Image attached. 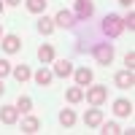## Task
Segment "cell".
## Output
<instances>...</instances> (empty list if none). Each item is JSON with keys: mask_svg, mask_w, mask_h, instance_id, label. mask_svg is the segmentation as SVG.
I'll return each mask as SVG.
<instances>
[{"mask_svg": "<svg viewBox=\"0 0 135 135\" xmlns=\"http://www.w3.org/2000/svg\"><path fill=\"white\" fill-rule=\"evenodd\" d=\"M32 78H35V84H38V86H51L54 73H51V70H46V68H41L38 73H32Z\"/></svg>", "mask_w": 135, "mask_h": 135, "instance_id": "cell-15", "label": "cell"}, {"mask_svg": "<svg viewBox=\"0 0 135 135\" xmlns=\"http://www.w3.org/2000/svg\"><path fill=\"white\" fill-rule=\"evenodd\" d=\"M3 11H6V3H3V0H0V14H3Z\"/></svg>", "mask_w": 135, "mask_h": 135, "instance_id": "cell-29", "label": "cell"}, {"mask_svg": "<svg viewBox=\"0 0 135 135\" xmlns=\"http://www.w3.org/2000/svg\"><path fill=\"white\" fill-rule=\"evenodd\" d=\"M92 57H95V62H97V65L108 68L111 62H114V57H116L114 43H95V46H92Z\"/></svg>", "mask_w": 135, "mask_h": 135, "instance_id": "cell-1", "label": "cell"}, {"mask_svg": "<svg viewBox=\"0 0 135 135\" xmlns=\"http://www.w3.org/2000/svg\"><path fill=\"white\" fill-rule=\"evenodd\" d=\"M54 76H60V78H68L73 73V62L70 60H54V70H51Z\"/></svg>", "mask_w": 135, "mask_h": 135, "instance_id": "cell-10", "label": "cell"}, {"mask_svg": "<svg viewBox=\"0 0 135 135\" xmlns=\"http://www.w3.org/2000/svg\"><path fill=\"white\" fill-rule=\"evenodd\" d=\"M60 124L62 127H73L76 124V111L73 108H62L60 111Z\"/></svg>", "mask_w": 135, "mask_h": 135, "instance_id": "cell-19", "label": "cell"}, {"mask_svg": "<svg viewBox=\"0 0 135 135\" xmlns=\"http://www.w3.org/2000/svg\"><path fill=\"white\" fill-rule=\"evenodd\" d=\"M100 132H103V135H119V132H124V130H122L119 124H116V122H100Z\"/></svg>", "mask_w": 135, "mask_h": 135, "instance_id": "cell-21", "label": "cell"}, {"mask_svg": "<svg viewBox=\"0 0 135 135\" xmlns=\"http://www.w3.org/2000/svg\"><path fill=\"white\" fill-rule=\"evenodd\" d=\"M0 46H3L6 54H16V51H22V38L19 35H3L0 38Z\"/></svg>", "mask_w": 135, "mask_h": 135, "instance_id": "cell-6", "label": "cell"}, {"mask_svg": "<svg viewBox=\"0 0 135 135\" xmlns=\"http://www.w3.org/2000/svg\"><path fill=\"white\" fill-rule=\"evenodd\" d=\"M11 76H14L19 84H25V81H30V78H32V70H30L27 65H14V68H11Z\"/></svg>", "mask_w": 135, "mask_h": 135, "instance_id": "cell-13", "label": "cell"}, {"mask_svg": "<svg viewBox=\"0 0 135 135\" xmlns=\"http://www.w3.org/2000/svg\"><path fill=\"white\" fill-rule=\"evenodd\" d=\"M76 14L73 11H65V8H60L57 14H54V27H62V30H73L76 27Z\"/></svg>", "mask_w": 135, "mask_h": 135, "instance_id": "cell-4", "label": "cell"}, {"mask_svg": "<svg viewBox=\"0 0 135 135\" xmlns=\"http://www.w3.org/2000/svg\"><path fill=\"white\" fill-rule=\"evenodd\" d=\"M114 114L116 116H132V103L130 100H124V97H119V100H114Z\"/></svg>", "mask_w": 135, "mask_h": 135, "instance_id": "cell-12", "label": "cell"}, {"mask_svg": "<svg viewBox=\"0 0 135 135\" xmlns=\"http://www.w3.org/2000/svg\"><path fill=\"white\" fill-rule=\"evenodd\" d=\"M124 65H127V70L135 68V51H127V54H124Z\"/></svg>", "mask_w": 135, "mask_h": 135, "instance_id": "cell-25", "label": "cell"}, {"mask_svg": "<svg viewBox=\"0 0 135 135\" xmlns=\"http://www.w3.org/2000/svg\"><path fill=\"white\" fill-rule=\"evenodd\" d=\"M84 97H86V103L89 105H103L105 100H108V86H103V84H89L86 86V92H84Z\"/></svg>", "mask_w": 135, "mask_h": 135, "instance_id": "cell-2", "label": "cell"}, {"mask_svg": "<svg viewBox=\"0 0 135 135\" xmlns=\"http://www.w3.org/2000/svg\"><path fill=\"white\" fill-rule=\"evenodd\" d=\"M46 3L49 0H25V8L30 14H43V11H46Z\"/></svg>", "mask_w": 135, "mask_h": 135, "instance_id": "cell-20", "label": "cell"}, {"mask_svg": "<svg viewBox=\"0 0 135 135\" xmlns=\"http://www.w3.org/2000/svg\"><path fill=\"white\" fill-rule=\"evenodd\" d=\"M38 127H41V122H38L35 116H25V119H22V132H25V135L38 132Z\"/></svg>", "mask_w": 135, "mask_h": 135, "instance_id": "cell-17", "label": "cell"}, {"mask_svg": "<svg viewBox=\"0 0 135 135\" xmlns=\"http://www.w3.org/2000/svg\"><path fill=\"white\" fill-rule=\"evenodd\" d=\"M14 105L19 108V114H30V111H32V97H27V95H19V100H16Z\"/></svg>", "mask_w": 135, "mask_h": 135, "instance_id": "cell-22", "label": "cell"}, {"mask_svg": "<svg viewBox=\"0 0 135 135\" xmlns=\"http://www.w3.org/2000/svg\"><path fill=\"white\" fill-rule=\"evenodd\" d=\"M38 32H41V35H51V32H54V19L51 16H46V14H43L41 19H38Z\"/></svg>", "mask_w": 135, "mask_h": 135, "instance_id": "cell-16", "label": "cell"}, {"mask_svg": "<svg viewBox=\"0 0 135 135\" xmlns=\"http://www.w3.org/2000/svg\"><path fill=\"white\" fill-rule=\"evenodd\" d=\"M73 14H76V19L86 22L89 16L95 14V3H92V0H76V8H73Z\"/></svg>", "mask_w": 135, "mask_h": 135, "instance_id": "cell-5", "label": "cell"}, {"mask_svg": "<svg viewBox=\"0 0 135 135\" xmlns=\"http://www.w3.org/2000/svg\"><path fill=\"white\" fill-rule=\"evenodd\" d=\"M119 3L124 6V8H132V3H135V0H119Z\"/></svg>", "mask_w": 135, "mask_h": 135, "instance_id": "cell-26", "label": "cell"}, {"mask_svg": "<svg viewBox=\"0 0 135 135\" xmlns=\"http://www.w3.org/2000/svg\"><path fill=\"white\" fill-rule=\"evenodd\" d=\"M114 84H116L119 89H132V86H135V73H132V70H119V73L114 76Z\"/></svg>", "mask_w": 135, "mask_h": 135, "instance_id": "cell-8", "label": "cell"}, {"mask_svg": "<svg viewBox=\"0 0 135 135\" xmlns=\"http://www.w3.org/2000/svg\"><path fill=\"white\" fill-rule=\"evenodd\" d=\"M103 32L108 38H119L122 32H124V25H122V16L119 14H108L103 19Z\"/></svg>", "mask_w": 135, "mask_h": 135, "instance_id": "cell-3", "label": "cell"}, {"mask_svg": "<svg viewBox=\"0 0 135 135\" xmlns=\"http://www.w3.org/2000/svg\"><path fill=\"white\" fill-rule=\"evenodd\" d=\"M11 68H14V65H11L8 60H0V78H6V76L11 73Z\"/></svg>", "mask_w": 135, "mask_h": 135, "instance_id": "cell-24", "label": "cell"}, {"mask_svg": "<svg viewBox=\"0 0 135 135\" xmlns=\"http://www.w3.org/2000/svg\"><path fill=\"white\" fill-rule=\"evenodd\" d=\"M100 122H103V111H100V105H92L84 114V124L86 127H100Z\"/></svg>", "mask_w": 135, "mask_h": 135, "instance_id": "cell-9", "label": "cell"}, {"mask_svg": "<svg viewBox=\"0 0 135 135\" xmlns=\"http://www.w3.org/2000/svg\"><path fill=\"white\" fill-rule=\"evenodd\" d=\"M73 78L78 86H89L92 84V70L89 68H73Z\"/></svg>", "mask_w": 135, "mask_h": 135, "instance_id": "cell-11", "label": "cell"}, {"mask_svg": "<svg viewBox=\"0 0 135 135\" xmlns=\"http://www.w3.org/2000/svg\"><path fill=\"white\" fill-rule=\"evenodd\" d=\"M6 92V86H3V78H0V95H3Z\"/></svg>", "mask_w": 135, "mask_h": 135, "instance_id": "cell-28", "label": "cell"}, {"mask_svg": "<svg viewBox=\"0 0 135 135\" xmlns=\"http://www.w3.org/2000/svg\"><path fill=\"white\" fill-rule=\"evenodd\" d=\"M3 3H6V6H19L22 0H3Z\"/></svg>", "mask_w": 135, "mask_h": 135, "instance_id": "cell-27", "label": "cell"}, {"mask_svg": "<svg viewBox=\"0 0 135 135\" xmlns=\"http://www.w3.org/2000/svg\"><path fill=\"white\" fill-rule=\"evenodd\" d=\"M122 25H124V27H127V30H130V32H132V30H135V14H132V8H130V14H127V16H124V19H122Z\"/></svg>", "mask_w": 135, "mask_h": 135, "instance_id": "cell-23", "label": "cell"}, {"mask_svg": "<svg viewBox=\"0 0 135 135\" xmlns=\"http://www.w3.org/2000/svg\"><path fill=\"white\" fill-rule=\"evenodd\" d=\"M65 97H68V103H81V100H84V86H70V89H68V92H65Z\"/></svg>", "mask_w": 135, "mask_h": 135, "instance_id": "cell-18", "label": "cell"}, {"mask_svg": "<svg viewBox=\"0 0 135 135\" xmlns=\"http://www.w3.org/2000/svg\"><path fill=\"white\" fill-rule=\"evenodd\" d=\"M38 60L43 65L54 62V46H51V43H41V46H38Z\"/></svg>", "mask_w": 135, "mask_h": 135, "instance_id": "cell-14", "label": "cell"}, {"mask_svg": "<svg viewBox=\"0 0 135 135\" xmlns=\"http://www.w3.org/2000/svg\"><path fill=\"white\" fill-rule=\"evenodd\" d=\"M0 122H3V124H16L19 122V108L16 105H0Z\"/></svg>", "mask_w": 135, "mask_h": 135, "instance_id": "cell-7", "label": "cell"}, {"mask_svg": "<svg viewBox=\"0 0 135 135\" xmlns=\"http://www.w3.org/2000/svg\"><path fill=\"white\" fill-rule=\"evenodd\" d=\"M3 35H6V32H3V22H0V38H3Z\"/></svg>", "mask_w": 135, "mask_h": 135, "instance_id": "cell-30", "label": "cell"}]
</instances>
